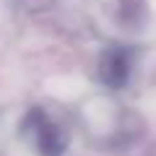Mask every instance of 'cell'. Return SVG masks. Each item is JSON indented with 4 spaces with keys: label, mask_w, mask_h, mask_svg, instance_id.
<instances>
[{
    "label": "cell",
    "mask_w": 156,
    "mask_h": 156,
    "mask_svg": "<svg viewBox=\"0 0 156 156\" xmlns=\"http://www.w3.org/2000/svg\"><path fill=\"white\" fill-rule=\"evenodd\" d=\"M99 81L109 89H117L128 81V73H130V60H128V52L122 47H109L104 55L99 57Z\"/></svg>",
    "instance_id": "cell-2"
},
{
    "label": "cell",
    "mask_w": 156,
    "mask_h": 156,
    "mask_svg": "<svg viewBox=\"0 0 156 156\" xmlns=\"http://www.w3.org/2000/svg\"><path fill=\"white\" fill-rule=\"evenodd\" d=\"M23 135L39 156H62L68 148V135L42 107H34L23 117Z\"/></svg>",
    "instance_id": "cell-1"
}]
</instances>
